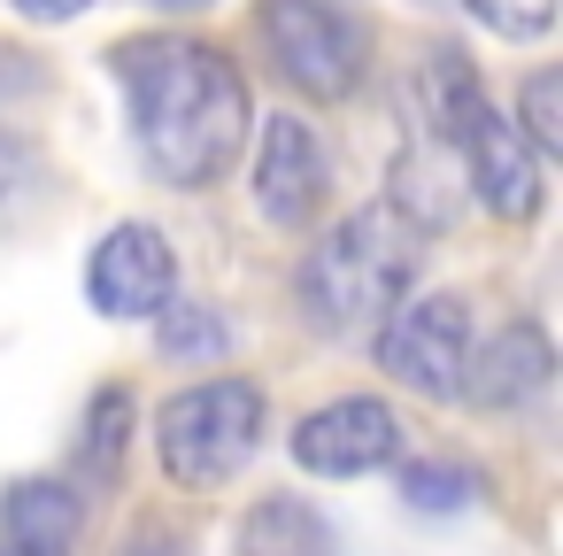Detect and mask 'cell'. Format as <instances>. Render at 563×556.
Instances as JSON below:
<instances>
[{
  "label": "cell",
  "instance_id": "12",
  "mask_svg": "<svg viewBox=\"0 0 563 556\" xmlns=\"http://www.w3.org/2000/svg\"><path fill=\"white\" fill-rule=\"evenodd\" d=\"M240 556H332V525L301 494H263L240 517Z\"/></svg>",
  "mask_w": 563,
  "mask_h": 556
},
{
  "label": "cell",
  "instance_id": "16",
  "mask_svg": "<svg viewBox=\"0 0 563 556\" xmlns=\"http://www.w3.org/2000/svg\"><path fill=\"white\" fill-rule=\"evenodd\" d=\"M517 132H525V148L548 163V155H563V78L555 70H532L525 78V94H517V117H509Z\"/></svg>",
  "mask_w": 563,
  "mask_h": 556
},
{
  "label": "cell",
  "instance_id": "7",
  "mask_svg": "<svg viewBox=\"0 0 563 556\" xmlns=\"http://www.w3.org/2000/svg\"><path fill=\"white\" fill-rule=\"evenodd\" d=\"M401 448H409V425L378 394H340V402H324V410H309L294 425V464L317 471V479L386 471V464H401Z\"/></svg>",
  "mask_w": 563,
  "mask_h": 556
},
{
  "label": "cell",
  "instance_id": "11",
  "mask_svg": "<svg viewBox=\"0 0 563 556\" xmlns=\"http://www.w3.org/2000/svg\"><path fill=\"white\" fill-rule=\"evenodd\" d=\"M86 533V502L70 479H16L0 494V556H70Z\"/></svg>",
  "mask_w": 563,
  "mask_h": 556
},
{
  "label": "cell",
  "instance_id": "2",
  "mask_svg": "<svg viewBox=\"0 0 563 556\" xmlns=\"http://www.w3.org/2000/svg\"><path fill=\"white\" fill-rule=\"evenodd\" d=\"M424 263V232L394 209V201H363L347 209L332 232H317V248L294 271V302L317 332H378V317L409 294Z\"/></svg>",
  "mask_w": 563,
  "mask_h": 556
},
{
  "label": "cell",
  "instance_id": "20",
  "mask_svg": "<svg viewBox=\"0 0 563 556\" xmlns=\"http://www.w3.org/2000/svg\"><path fill=\"white\" fill-rule=\"evenodd\" d=\"M147 9H163V17H194V9H209V0H147Z\"/></svg>",
  "mask_w": 563,
  "mask_h": 556
},
{
  "label": "cell",
  "instance_id": "9",
  "mask_svg": "<svg viewBox=\"0 0 563 556\" xmlns=\"http://www.w3.org/2000/svg\"><path fill=\"white\" fill-rule=\"evenodd\" d=\"M86 302L101 317H155L163 302H178V255L155 225H109L93 263H86Z\"/></svg>",
  "mask_w": 563,
  "mask_h": 556
},
{
  "label": "cell",
  "instance_id": "1",
  "mask_svg": "<svg viewBox=\"0 0 563 556\" xmlns=\"http://www.w3.org/2000/svg\"><path fill=\"white\" fill-rule=\"evenodd\" d=\"M109 63H117V86H124V109H132L140 163L178 194L217 186L232 171L240 140H247L240 63L217 40H178V32L124 40Z\"/></svg>",
  "mask_w": 563,
  "mask_h": 556
},
{
  "label": "cell",
  "instance_id": "15",
  "mask_svg": "<svg viewBox=\"0 0 563 556\" xmlns=\"http://www.w3.org/2000/svg\"><path fill=\"white\" fill-rule=\"evenodd\" d=\"M132 386H101L93 394V410H86V471L93 479H117V464H124V440H132Z\"/></svg>",
  "mask_w": 563,
  "mask_h": 556
},
{
  "label": "cell",
  "instance_id": "5",
  "mask_svg": "<svg viewBox=\"0 0 563 556\" xmlns=\"http://www.w3.org/2000/svg\"><path fill=\"white\" fill-rule=\"evenodd\" d=\"M255 40L271 55V70L301 94V101H347L371 70L363 32L332 9V0H263L255 9Z\"/></svg>",
  "mask_w": 563,
  "mask_h": 556
},
{
  "label": "cell",
  "instance_id": "13",
  "mask_svg": "<svg viewBox=\"0 0 563 556\" xmlns=\"http://www.w3.org/2000/svg\"><path fill=\"white\" fill-rule=\"evenodd\" d=\"M155 348L178 356V363H217L232 348V325L209 309V302H163L155 309Z\"/></svg>",
  "mask_w": 563,
  "mask_h": 556
},
{
  "label": "cell",
  "instance_id": "14",
  "mask_svg": "<svg viewBox=\"0 0 563 556\" xmlns=\"http://www.w3.org/2000/svg\"><path fill=\"white\" fill-rule=\"evenodd\" d=\"M486 494V479L455 456H424V464H401V502L409 510H471Z\"/></svg>",
  "mask_w": 563,
  "mask_h": 556
},
{
  "label": "cell",
  "instance_id": "10",
  "mask_svg": "<svg viewBox=\"0 0 563 556\" xmlns=\"http://www.w3.org/2000/svg\"><path fill=\"white\" fill-rule=\"evenodd\" d=\"M548 379H555V348H548V332L532 317H517V325H501V340H486V348L463 356V386L455 394L478 402V410H517Z\"/></svg>",
  "mask_w": 563,
  "mask_h": 556
},
{
  "label": "cell",
  "instance_id": "18",
  "mask_svg": "<svg viewBox=\"0 0 563 556\" xmlns=\"http://www.w3.org/2000/svg\"><path fill=\"white\" fill-rule=\"evenodd\" d=\"M32 94H40V55H24V47H0V163L16 155L9 117H16V101H32Z\"/></svg>",
  "mask_w": 563,
  "mask_h": 556
},
{
  "label": "cell",
  "instance_id": "4",
  "mask_svg": "<svg viewBox=\"0 0 563 556\" xmlns=\"http://www.w3.org/2000/svg\"><path fill=\"white\" fill-rule=\"evenodd\" d=\"M263 425H271V402L255 379H201V386H178L163 410H155V456H163V479L186 487V494H209L224 479H240L263 448Z\"/></svg>",
  "mask_w": 563,
  "mask_h": 556
},
{
  "label": "cell",
  "instance_id": "6",
  "mask_svg": "<svg viewBox=\"0 0 563 556\" xmlns=\"http://www.w3.org/2000/svg\"><path fill=\"white\" fill-rule=\"evenodd\" d=\"M471 356V302L463 294H401L378 317V371L417 394H455Z\"/></svg>",
  "mask_w": 563,
  "mask_h": 556
},
{
  "label": "cell",
  "instance_id": "19",
  "mask_svg": "<svg viewBox=\"0 0 563 556\" xmlns=\"http://www.w3.org/2000/svg\"><path fill=\"white\" fill-rule=\"evenodd\" d=\"M93 0H16V17L24 24H70V17H86Z\"/></svg>",
  "mask_w": 563,
  "mask_h": 556
},
{
  "label": "cell",
  "instance_id": "17",
  "mask_svg": "<svg viewBox=\"0 0 563 556\" xmlns=\"http://www.w3.org/2000/svg\"><path fill=\"white\" fill-rule=\"evenodd\" d=\"M463 9H471L494 40H509V47H532V40L555 32V0H463Z\"/></svg>",
  "mask_w": 563,
  "mask_h": 556
},
{
  "label": "cell",
  "instance_id": "8",
  "mask_svg": "<svg viewBox=\"0 0 563 556\" xmlns=\"http://www.w3.org/2000/svg\"><path fill=\"white\" fill-rule=\"evenodd\" d=\"M263 225L278 232H309L324 194H332V155L317 140V124L301 117H263V140H255V178H247Z\"/></svg>",
  "mask_w": 563,
  "mask_h": 556
},
{
  "label": "cell",
  "instance_id": "3",
  "mask_svg": "<svg viewBox=\"0 0 563 556\" xmlns=\"http://www.w3.org/2000/svg\"><path fill=\"white\" fill-rule=\"evenodd\" d=\"M424 86H432V132L463 155L471 194H478L501 225H532L540 201H548L540 155L525 148V132L509 124V109L486 101V86L471 78V55H463V47H440V55L424 63Z\"/></svg>",
  "mask_w": 563,
  "mask_h": 556
}]
</instances>
